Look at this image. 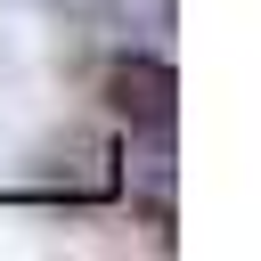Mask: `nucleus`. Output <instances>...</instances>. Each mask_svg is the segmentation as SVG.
Returning <instances> with one entry per match:
<instances>
[{
	"label": "nucleus",
	"instance_id": "nucleus-1",
	"mask_svg": "<svg viewBox=\"0 0 261 261\" xmlns=\"http://www.w3.org/2000/svg\"><path fill=\"white\" fill-rule=\"evenodd\" d=\"M106 106H114L122 122H139V130H171L179 82H171V65H155V57H114V65H106Z\"/></svg>",
	"mask_w": 261,
	"mask_h": 261
}]
</instances>
